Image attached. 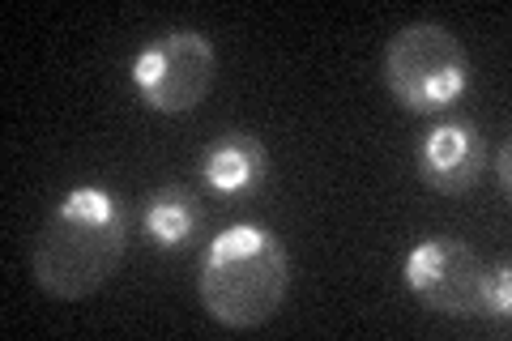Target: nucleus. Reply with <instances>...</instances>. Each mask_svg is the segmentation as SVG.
<instances>
[{"label": "nucleus", "mask_w": 512, "mask_h": 341, "mask_svg": "<svg viewBox=\"0 0 512 341\" xmlns=\"http://www.w3.org/2000/svg\"><path fill=\"white\" fill-rule=\"evenodd\" d=\"M128 252V209L103 184H77L43 218L30 273L56 303H82L111 282Z\"/></svg>", "instance_id": "obj_1"}, {"label": "nucleus", "mask_w": 512, "mask_h": 341, "mask_svg": "<svg viewBox=\"0 0 512 341\" xmlns=\"http://www.w3.org/2000/svg\"><path fill=\"white\" fill-rule=\"evenodd\" d=\"M291 290V252L256 222H235L210 239L197 265V299L222 329H261Z\"/></svg>", "instance_id": "obj_2"}, {"label": "nucleus", "mask_w": 512, "mask_h": 341, "mask_svg": "<svg viewBox=\"0 0 512 341\" xmlns=\"http://www.w3.org/2000/svg\"><path fill=\"white\" fill-rule=\"evenodd\" d=\"M384 90L414 116H436L470 90V52L440 22H410L384 43Z\"/></svg>", "instance_id": "obj_3"}, {"label": "nucleus", "mask_w": 512, "mask_h": 341, "mask_svg": "<svg viewBox=\"0 0 512 341\" xmlns=\"http://www.w3.org/2000/svg\"><path fill=\"white\" fill-rule=\"evenodd\" d=\"M128 77H133V90L150 111L184 116V111H197L210 99L218 77V52L201 30L175 26L141 47L128 64Z\"/></svg>", "instance_id": "obj_4"}, {"label": "nucleus", "mask_w": 512, "mask_h": 341, "mask_svg": "<svg viewBox=\"0 0 512 341\" xmlns=\"http://www.w3.org/2000/svg\"><path fill=\"white\" fill-rule=\"evenodd\" d=\"M487 261L466 239L431 235L414 243L402 261V282L427 312L474 320L483 316V290H487Z\"/></svg>", "instance_id": "obj_5"}, {"label": "nucleus", "mask_w": 512, "mask_h": 341, "mask_svg": "<svg viewBox=\"0 0 512 341\" xmlns=\"http://www.w3.org/2000/svg\"><path fill=\"white\" fill-rule=\"evenodd\" d=\"M487 175V137L466 116H448L419 141V180L440 197H466Z\"/></svg>", "instance_id": "obj_6"}, {"label": "nucleus", "mask_w": 512, "mask_h": 341, "mask_svg": "<svg viewBox=\"0 0 512 341\" xmlns=\"http://www.w3.org/2000/svg\"><path fill=\"white\" fill-rule=\"evenodd\" d=\"M265 171L269 154L252 133H222L197 158V175L214 197H244V192L261 188Z\"/></svg>", "instance_id": "obj_7"}, {"label": "nucleus", "mask_w": 512, "mask_h": 341, "mask_svg": "<svg viewBox=\"0 0 512 341\" xmlns=\"http://www.w3.org/2000/svg\"><path fill=\"white\" fill-rule=\"evenodd\" d=\"M197 222H201L197 192L188 184H163L158 192H150L146 214H141V231H146V239L154 248L171 252V248H180V243L192 239Z\"/></svg>", "instance_id": "obj_8"}, {"label": "nucleus", "mask_w": 512, "mask_h": 341, "mask_svg": "<svg viewBox=\"0 0 512 341\" xmlns=\"http://www.w3.org/2000/svg\"><path fill=\"white\" fill-rule=\"evenodd\" d=\"M483 316L500 324V333H508V316H512V269H508V261H500V265L487 269Z\"/></svg>", "instance_id": "obj_9"}, {"label": "nucleus", "mask_w": 512, "mask_h": 341, "mask_svg": "<svg viewBox=\"0 0 512 341\" xmlns=\"http://www.w3.org/2000/svg\"><path fill=\"white\" fill-rule=\"evenodd\" d=\"M508 141L500 145V154H495V184H500V192H504V197H508V192H512V175H508Z\"/></svg>", "instance_id": "obj_10"}]
</instances>
